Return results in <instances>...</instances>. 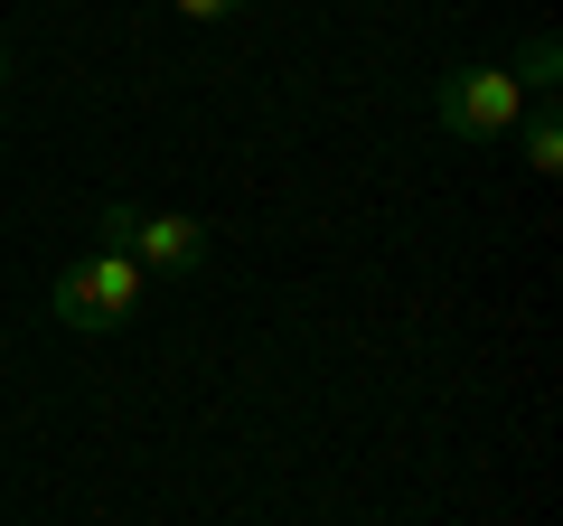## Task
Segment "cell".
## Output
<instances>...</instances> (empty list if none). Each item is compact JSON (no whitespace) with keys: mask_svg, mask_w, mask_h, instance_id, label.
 Segmentation results:
<instances>
[{"mask_svg":"<svg viewBox=\"0 0 563 526\" xmlns=\"http://www.w3.org/2000/svg\"><path fill=\"white\" fill-rule=\"evenodd\" d=\"M95 244L132 254L141 273H161V283H198V273H207V226H198V217H179V207L103 198V207H95Z\"/></svg>","mask_w":563,"mask_h":526,"instance_id":"6da1fadb","label":"cell"},{"mask_svg":"<svg viewBox=\"0 0 563 526\" xmlns=\"http://www.w3.org/2000/svg\"><path fill=\"white\" fill-rule=\"evenodd\" d=\"M432 122H442L451 142H507L526 122V85L488 57H461V66L432 76Z\"/></svg>","mask_w":563,"mask_h":526,"instance_id":"7a4b0ae2","label":"cell"},{"mask_svg":"<svg viewBox=\"0 0 563 526\" xmlns=\"http://www.w3.org/2000/svg\"><path fill=\"white\" fill-rule=\"evenodd\" d=\"M141 292H151V273H141L132 254H113V244H95V254H76L57 273V329H76V339H103V329H122L141 310Z\"/></svg>","mask_w":563,"mask_h":526,"instance_id":"3957f363","label":"cell"},{"mask_svg":"<svg viewBox=\"0 0 563 526\" xmlns=\"http://www.w3.org/2000/svg\"><path fill=\"white\" fill-rule=\"evenodd\" d=\"M507 142H517V161L536 169V179H554L563 169V103H526V122L507 132Z\"/></svg>","mask_w":563,"mask_h":526,"instance_id":"277c9868","label":"cell"},{"mask_svg":"<svg viewBox=\"0 0 563 526\" xmlns=\"http://www.w3.org/2000/svg\"><path fill=\"white\" fill-rule=\"evenodd\" d=\"M507 76L526 85V103H563V39H554V29H536V39L517 47V66H507Z\"/></svg>","mask_w":563,"mask_h":526,"instance_id":"5b68a950","label":"cell"},{"mask_svg":"<svg viewBox=\"0 0 563 526\" xmlns=\"http://www.w3.org/2000/svg\"><path fill=\"white\" fill-rule=\"evenodd\" d=\"M169 10H179V20H198V29H217V20H244L254 0H169Z\"/></svg>","mask_w":563,"mask_h":526,"instance_id":"8992f818","label":"cell"},{"mask_svg":"<svg viewBox=\"0 0 563 526\" xmlns=\"http://www.w3.org/2000/svg\"><path fill=\"white\" fill-rule=\"evenodd\" d=\"M0 95H10V47H0Z\"/></svg>","mask_w":563,"mask_h":526,"instance_id":"52a82bcc","label":"cell"}]
</instances>
